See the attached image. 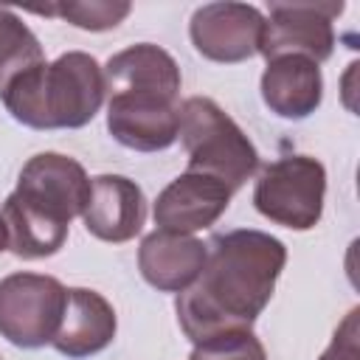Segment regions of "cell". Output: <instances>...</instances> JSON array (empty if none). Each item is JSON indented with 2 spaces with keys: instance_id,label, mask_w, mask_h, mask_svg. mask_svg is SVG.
Masks as SVG:
<instances>
[{
  "instance_id": "cell-5",
  "label": "cell",
  "mask_w": 360,
  "mask_h": 360,
  "mask_svg": "<svg viewBox=\"0 0 360 360\" xmlns=\"http://www.w3.org/2000/svg\"><path fill=\"white\" fill-rule=\"evenodd\" d=\"M326 169L309 155H287L267 163L253 188L256 211L284 228L309 231L321 222Z\"/></svg>"
},
{
  "instance_id": "cell-16",
  "label": "cell",
  "mask_w": 360,
  "mask_h": 360,
  "mask_svg": "<svg viewBox=\"0 0 360 360\" xmlns=\"http://www.w3.org/2000/svg\"><path fill=\"white\" fill-rule=\"evenodd\" d=\"M42 62H45V53L37 34L11 8L0 6V98L20 73Z\"/></svg>"
},
{
  "instance_id": "cell-1",
  "label": "cell",
  "mask_w": 360,
  "mask_h": 360,
  "mask_svg": "<svg viewBox=\"0 0 360 360\" xmlns=\"http://www.w3.org/2000/svg\"><path fill=\"white\" fill-rule=\"evenodd\" d=\"M205 248L202 273L174 301L180 329L191 343L250 329L270 304L287 262L284 242L253 228L214 233Z\"/></svg>"
},
{
  "instance_id": "cell-14",
  "label": "cell",
  "mask_w": 360,
  "mask_h": 360,
  "mask_svg": "<svg viewBox=\"0 0 360 360\" xmlns=\"http://www.w3.org/2000/svg\"><path fill=\"white\" fill-rule=\"evenodd\" d=\"M262 98L270 112L287 121L312 115L323 98V76L312 59L276 56L262 73Z\"/></svg>"
},
{
  "instance_id": "cell-6",
  "label": "cell",
  "mask_w": 360,
  "mask_h": 360,
  "mask_svg": "<svg viewBox=\"0 0 360 360\" xmlns=\"http://www.w3.org/2000/svg\"><path fill=\"white\" fill-rule=\"evenodd\" d=\"M68 301V287L42 273H11L0 278V335L20 349L53 340Z\"/></svg>"
},
{
  "instance_id": "cell-11",
  "label": "cell",
  "mask_w": 360,
  "mask_h": 360,
  "mask_svg": "<svg viewBox=\"0 0 360 360\" xmlns=\"http://www.w3.org/2000/svg\"><path fill=\"white\" fill-rule=\"evenodd\" d=\"M87 233L101 242H129L146 222V197L141 186L121 174H98L82 211Z\"/></svg>"
},
{
  "instance_id": "cell-19",
  "label": "cell",
  "mask_w": 360,
  "mask_h": 360,
  "mask_svg": "<svg viewBox=\"0 0 360 360\" xmlns=\"http://www.w3.org/2000/svg\"><path fill=\"white\" fill-rule=\"evenodd\" d=\"M318 360H360V309L354 307L332 335V343Z\"/></svg>"
},
{
  "instance_id": "cell-18",
  "label": "cell",
  "mask_w": 360,
  "mask_h": 360,
  "mask_svg": "<svg viewBox=\"0 0 360 360\" xmlns=\"http://www.w3.org/2000/svg\"><path fill=\"white\" fill-rule=\"evenodd\" d=\"M188 360H267V354L250 329H236L194 343Z\"/></svg>"
},
{
  "instance_id": "cell-4",
  "label": "cell",
  "mask_w": 360,
  "mask_h": 360,
  "mask_svg": "<svg viewBox=\"0 0 360 360\" xmlns=\"http://www.w3.org/2000/svg\"><path fill=\"white\" fill-rule=\"evenodd\" d=\"M177 135L188 155V169L219 180L231 194L239 191L259 169V152L236 121L205 96H191L177 110Z\"/></svg>"
},
{
  "instance_id": "cell-12",
  "label": "cell",
  "mask_w": 360,
  "mask_h": 360,
  "mask_svg": "<svg viewBox=\"0 0 360 360\" xmlns=\"http://www.w3.org/2000/svg\"><path fill=\"white\" fill-rule=\"evenodd\" d=\"M115 329L118 321L112 304L96 290L73 287L68 290L65 312L51 346L70 360H82L107 349L115 338Z\"/></svg>"
},
{
  "instance_id": "cell-8",
  "label": "cell",
  "mask_w": 360,
  "mask_h": 360,
  "mask_svg": "<svg viewBox=\"0 0 360 360\" xmlns=\"http://www.w3.org/2000/svg\"><path fill=\"white\" fill-rule=\"evenodd\" d=\"M14 194L45 217L70 225L84 211L90 177L79 160L59 152H39L22 166Z\"/></svg>"
},
{
  "instance_id": "cell-20",
  "label": "cell",
  "mask_w": 360,
  "mask_h": 360,
  "mask_svg": "<svg viewBox=\"0 0 360 360\" xmlns=\"http://www.w3.org/2000/svg\"><path fill=\"white\" fill-rule=\"evenodd\" d=\"M8 248V233H6V222H3V214H0V253Z\"/></svg>"
},
{
  "instance_id": "cell-3",
  "label": "cell",
  "mask_w": 360,
  "mask_h": 360,
  "mask_svg": "<svg viewBox=\"0 0 360 360\" xmlns=\"http://www.w3.org/2000/svg\"><path fill=\"white\" fill-rule=\"evenodd\" d=\"M104 93L101 65L84 51H68L51 65L20 73L3 93V104L31 129H79L96 118Z\"/></svg>"
},
{
  "instance_id": "cell-2",
  "label": "cell",
  "mask_w": 360,
  "mask_h": 360,
  "mask_svg": "<svg viewBox=\"0 0 360 360\" xmlns=\"http://www.w3.org/2000/svg\"><path fill=\"white\" fill-rule=\"evenodd\" d=\"M107 82V129L135 152H160L177 141L180 68L169 51L138 42L110 56Z\"/></svg>"
},
{
  "instance_id": "cell-15",
  "label": "cell",
  "mask_w": 360,
  "mask_h": 360,
  "mask_svg": "<svg viewBox=\"0 0 360 360\" xmlns=\"http://www.w3.org/2000/svg\"><path fill=\"white\" fill-rule=\"evenodd\" d=\"M0 214H3V222H6V233H8V250L20 259L53 256V253L62 250V245L68 239L70 225L45 217L42 211L22 202L14 191L6 197Z\"/></svg>"
},
{
  "instance_id": "cell-9",
  "label": "cell",
  "mask_w": 360,
  "mask_h": 360,
  "mask_svg": "<svg viewBox=\"0 0 360 360\" xmlns=\"http://www.w3.org/2000/svg\"><path fill=\"white\" fill-rule=\"evenodd\" d=\"M264 14L248 3H205L191 14L188 34L194 48L222 65L245 62L259 53Z\"/></svg>"
},
{
  "instance_id": "cell-17",
  "label": "cell",
  "mask_w": 360,
  "mask_h": 360,
  "mask_svg": "<svg viewBox=\"0 0 360 360\" xmlns=\"http://www.w3.org/2000/svg\"><path fill=\"white\" fill-rule=\"evenodd\" d=\"M34 11L45 17L68 20L70 25L84 28V31H110L132 11V6L124 0H90V3L73 0V3H53L45 8H34Z\"/></svg>"
},
{
  "instance_id": "cell-10",
  "label": "cell",
  "mask_w": 360,
  "mask_h": 360,
  "mask_svg": "<svg viewBox=\"0 0 360 360\" xmlns=\"http://www.w3.org/2000/svg\"><path fill=\"white\" fill-rule=\"evenodd\" d=\"M231 191L205 174L183 172L155 200V225L172 233H194L211 228L228 208Z\"/></svg>"
},
{
  "instance_id": "cell-13",
  "label": "cell",
  "mask_w": 360,
  "mask_h": 360,
  "mask_svg": "<svg viewBox=\"0 0 360 360\" xmlns=\"http://www.w3.org/2000/svg\"><path fill=\"white\" fill-rule=\"evenodd\" d=\"M208 248L188 233L152 231L138 248V267L146 284L160 292H183L202 273Z\"/></svg>"
},
{
  "instance_id": "cell-7",
  "label": "cell",
  "mask_w": 360,
  "mask_h": 360,
  "mask_svg": "<svg viewBox=\"0 0 360 360\" xmlns=\"http://www.w3.org/2000/svg\"><path fill=\"white\" fill-rule=\"evenodd\" d=\"M343 3H270L262 28L259 53L270 62L276 56H304L315 65L326 62L335 51V17Z\"/></svg>"
}]
</instances>
